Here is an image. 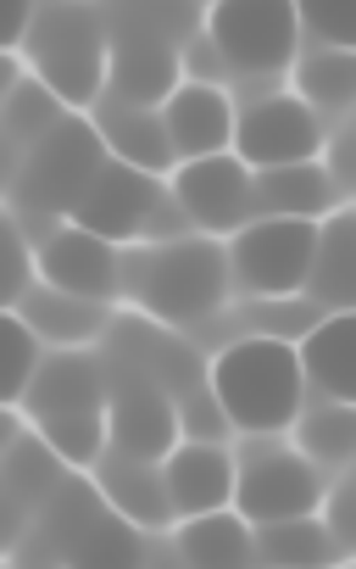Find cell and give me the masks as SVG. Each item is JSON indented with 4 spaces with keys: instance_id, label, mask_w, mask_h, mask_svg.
<instances>
[{
    "instance_id": "cell-13",
    "label": "cell",
    "mask_w": 356,
    "mask_h": 569,
    "mask_svg": "<svg viewBox=\"0 0 356 569\" xmlns=\"http://www.w3.org/2000/svg\"><path fill=\"white\" fill-rule=\"evenodd\" d=\"M34 268H40L45 284H57V291H68V297H84V302H106L123 284V251L112 240L90 234L84 223H68V229L45 234Z\"/></svg>"
},
{
    "instance_id": "cell-26",
    "label": "cell",
    "mask_w": 356,
    "mask_h": 569,
    "mask_svg": "<svg viewBox=\"0 0 356 569\" xmlns=\"http://www.w3.org/2000/svg\"><path fill=\"white\" fill-rule=\"evenodd\" d=\"M40 441L62 458V463H73V469H90V463H101L106 452H112V436H106V408H95V413H62V419H40Z\"/></svg>"
},
{
    "instance_id": "cell-9",
    "label": "cell",
    "mask_w": 356,
    "mask_h": 569,
    "mask_svg": "<svg viewBox=\"0 0 356 569\" xmlns=\"http://www.w3.org/2000/svg\"><path fill=\"white\" fill-rule=\"evenodd\" d=\"M106 436H112V452L162 463L179 447V402L145 369L123 363L112 369V391H106Z\"/></svg>"
},
{
    "instance_id": "cell-22",
    "label": "cell",
    "mask_w": 356,
    "mask_h": 569,
    "mask_svg": "<svg viewBox=\"0 0 356 569\" xmlns=\"http://www.w3.org/2000/svg\"><path fill=\"white\" fill-rule=\"evenodd\" d=\"M179 552L190 569H256V530L234 508H217V513L184 519Z\"/></svg>"
},
{
    "instance_id": "cell-15",
    "label": "cell",
    "mask_w": 356,
    "mask_h": 569,
    "mask_svg": "<svg viewBox=\"0 0 356 569\" xmlns=\"http://www.w3.org/2000/svg\"><path fill=\"white\" fill-rule=\"evenodd\" d=\"M162 123H167V140H173L179 162L217 157V151L234 146V101L217 84H179L162 101Z\"/></svg>"
},
{
    "instance_id": "cell-24",
    "label": "cell",
    "mask_w": 356,
    "mask_h": 569,
    "mask_svg": "<svg viewBox=\"0 0 356 569\" xmlns=\"http://www.w3.org/2000/svg\"><path fill=\"white\" fill-rule=\"evenodd\" d=\"M12 313H23L45 341H62V347L90 341V330H101V302L68 297V291H57V284H45V279H40V291H34V297H23Z\"/></svg>"
},
{
    "instance_id": "cell-8",
    "label": "cell",
    "mask_w": 356,
    "mask_h": 569,
    "mask_svg": "<svg viewBox=\"0 0 356 569\" xmlns=\"http://www.w3.org/2000/svg\"><path fill=\"white\" fill-rule=\"evenodd\" d=\"M212 51L240 73H278L295 57L301 23L295 0H217L212 7Z\"/></svg>"
},
{
    "instance_id": "cell-19",
    "label": "cell",
    "mask_w": 356,
    "mask_h": 569,
    "mask_svg": "<svg viewBox=\"0 0 356 569\" xmlns=\"http://www.w3.org/2000/svg\"><path fill=\"white\" fill-rule=\"evenodd\" d=\"M334 201H339V184H334V173L317 157L312 162L251 173V207H256V218H306V223H317Z\"/></svg>"
},
{
    "instance_id": "cell-25",
    "label": "cell",
    "mask_w": 356,
    "mask_h": 569,
    "mask_svg": "<svg viewBox=\"0 0 356 569\" xmlns=\"http://www.w3.org/2000/svg\"><path fill=\"white\" fill-rule=\"evenodd\" d=\"M62 118H68V101H62L45 79H12V96H7V140H12L18 157H23L29 146H40Z\"/></svg>"
},
{
    "instance_id": "cell-31",
    "label": "cell",
    "mask_w": 356,
    "mask_h": 569,
    "mask_svg": "<svg viewBox=\"0 0 356 569\" xmlns=\"http://www.w3.org/2000/svg\"><path fill=\"white\" fill-rule=\"evenodd\" d=\"M179 436H190V441H223L228 436V419H223L212 386H195V391L179 397Z\"/></svg>"
},
{
    "instance_id": "cell-23",
    "label": "cell",
    "mask_w": 356,
    "mask_h": 569,
    "mask_svg": "<svg viewBox=\"0 0 356 569\" xmlns=\"http://www.w3.org/2000/svg\"><path fill=\"white\" fill-rule=\"evenodd\" d=\"M356 257H350V212H334L328 223H317V251H312V273H306V297L350 313V291H356Z\"/></svg>"
},
{
    "instance_id": "cell-1",
    "label": "cell",
    "mask_w": 356,
    "mask_h": 569,
    "mask_svg": "<svg viewBox=\"0 0 356 569\" xmlns=\"http://www.w3.org/2000/svg\"><path fill=\"white\" fill-rule=\"evenodd\" d=\"M123 291L162 325H201L228 297V251L206 234H179L123 257Z\"/></svg>"
},
{
    "instance_id": "cell-21",
    "label": "cell",
    "mask_w": 356,
    "mask_h": 569,
    "mask_svg": "<svg viewBox=\"0 0 356 569\" xmlns=\"http://www.w3.org/2000/svg\"><path fill=\"white\" fill-rule=\"evenodd\" d=\"M251 530H256V569H334L345 558L317 513L278 519V525H251Z\"/></svg>"
},
{
    "instance_id": "cell-30",
    "label": "cell",
    "mask_w": 356,
    "mask_h": 569,
    "mask_svg": "<svg viewBox=\"0 0 356 569\" xmlns=\"http://www.w3.org/2000/svg\"><path fill=\"white\" fill-rule=\"evenodd\" d=\"M295 23L334 51H350L356 40V18H350V0H295Z\"/></svg>"
},
{
    "instance_id": "cell-4",
    "label": "cell",
    "mask_w": 356,
    "mask_h": 569,
    "mask_svg": "<svg viewBox=\"0 0 356 569\" xmlns=\"http://www.w3.org/2000/svg\"><path fill=\"white\" fill-rule=\"evenodd\" d=\"M40 547L62 569H145V536L84 480H62L40 508Z\"/></svg>"
},
{
    "instance_id": "cell-6",
    "label": "cell",
    "mask_w": 356,
    "mask_h": 569,
    "mask_svg": "<svg viewBox=\"0 0 356 569\" xmlns=\"http://www.w3.org/2000/svg\"><path fill=\"white\" fill-rule=\"evenodd\" d=\"M317 251V223L306 218H251L234 229L228 246V279L251 297H301Z\"/></svg>"
},
{
    "instance_id": "cell-28",
    "label": "cell",
    "mask_w": 356,
    "mask_h": 569,
    "mask_svg": "<svg viewBox=\"0 0 356 569\" xmlns=\"http://www.w3.org/2000/svg\"><path fill=\"white\" fill-rule=\"evenodd\" d=\"M295 84H301V101L339 112V107L350 101V90H356V62H350V51L317 46V51L295 68Z\"/></svg>"
},
{
    "instance_id": "cell-5",
    "label": "cell",
    "mask_w": 356,
    "mask_h": 569,
    "mask_svg": "<svg viewBox=\"0 0 356 569\" xmlns=\"http://www.w3.org/2000/svg\"><path fill=\"white\" fill-rule=\"evenodd\" d=\"M106 168V140L84 118H62L40 146L23 151L18 179H12V207L18 212H79L90 184Z\"/></svg>"
},
{
    "instance_id": "cell-33",
    "label": "cell",
    "mask_w": 356,
    "mask_h": 569,
    "mask_svg": "<svg viewBox=\"0 0 356 569\" xmlns=\"http://www.w3.org/2000/svg\"><path fill=\"white\" fill-rule=\"evenodd\" d=\"M34 18H40L34 0H12V12H7V46H23L29 29H34Z\"/></svg>"
},
{
    "instance_id": "cell-17",
    "label": "cell",
    "mask_w": 356,
    "mask_h": 569,
    "mask_svg": "<svg viewBox=\"0 0 356 569\" xmlns=\"http://www.w3.org/2000/svg\"><path fill=\"white\" fill-rule=\"evenodd\" d=\"M95 129L106 140V157L140 168V173H167L179 157H173V140H167V123H162V107H140V101H118V96H101L95 101Z\"/></svg>"
},
{
    "instance_id": "cell-11",
    "label": "cell",
    "mask_w": 356,
    "mask_h": 569,
    "mask_svg": "<svg viewBox=\"0 0 356 569\" xmlns=\"http://www.w3.org/2000/svg\"><path fill=\"white\" fill-rule=\"evenodd\" d=\"M173 201L184 207L190 223H201L206 234H234L256 218L251 207V168L234 151L217 157H195L173 173Z\"/></svg>"
},
{
    "instance_id": "cell-16",
    "label": "cell",
    "mask_w": 356,
    "mask_h": 569,
    "mask_svg": "<svg viewBox=\"0 0 356 569\" xmlns=\"http://www.w3.org/2000/svg\"><path fill=\"white\" fill-rule=\"evenodd\" d=\"M106 391H112V369L90 352H51L45 369L34 375L23 408L40 419H62V413H95L106 408Z\"/></svg>"
},
{
    "instance_id": "cell-32",
    "label": "cell",
    "mask_w": 356,
    "mask_h": 569,
    "mask_svg": "<svg viewBox=\"0 0 356 569\" xmlns=\"http://www.w3.org/2000/svg\"><path fill=\"white\" fill-rule=\"evenodd\" d=\"M7 262H12V291H7V302L18 308V302L29 297V246H23V234H18V223L7 229Z\"/></svg>"
},
{
    "instance_id": "cell-7",
    "label": "cell",
    "mask_w": 356,
    "mask_h": 569,
    "mask_svg": "<svg viewBox=\"0 0 356 569\" xmlns=\"http://www.w3.org/2000/svg\"><path fill=\"white\" fill-rule=\"evenodd\" d=\"M323 502V475L312 458L284 452V447H251L234 458V513L245 525H278L317 513Z\"/></svg>"
},
{
    "instance_id": "cell-12",
    "label": "cell",
    "mask_w": 356,
    "mask_h": 569,
    "mask_svg": "<svg viewBox=\"0 0 356 569\" xmlns=\"http://www.w3.org/2000/svg\"><path fill=\"white\" fill-rule=\"evenodd\" d=\"M162 201H167V196H162V179H156V173H140V168L106 157V168H101V179L90 184V196L79 201L73 223H84L90 234H101V240L118 246V240L151 234Z\"/></svg>"
},
{
    "instance_id": "cell-10",
    "label": "cell",
    "mask_w": 356,
    "mask_h": 569,
    "mask_svg": "<svg viewBox=\"0 0 356 569\" xmlns=\"http://www.w3.org/2000/svg\"><path fill=\"white\" fill-rule=\"evenodd\" d=\"M323 146L317 112L295 96H267L251 101L245 112H234V157L262 173V168H289V162H312Z\"/></svg>"
},
{
    "instance_id": "cell-20",
    "label": "cell",
    "mask_w": 356,
    "mask_h": 569,
    "mask_svg": "<svg viewBox=\"0 0 356 569\" xmlns=\"http://www.w3.org/2000/svg\"><path fill=\"white\" fill-rule=\"evenodd\" d=\"M350 341H356L350 313H328L323 325H312L301 336L295 363H301V380H312V391H323V402H350L356 397L350 391V352H356Z\"/></svg>"
},
{
    "instance_id": "cell-3",
    "label": "cell",
    "mask_w": 356,
    "mask_h": 569,
    "mask_svg": "<svg viewBox=\"0 0 356 569\" xmlns=\"http://www.w3.org/2000/svg\"><path fill=\"white\" fill-rule=\"evenodd\" d=\"M23 46H29L34 79H45L68 107L101 101L106 62H112V29L101 7H90V0H45Z\"/></svg>"
},
{
    "instance_id": "cell-27",
    "label": "cell",
    "mask_w": 356,
    "mask_h": 569,
    "mask_svg": "<svg viewBox=\"0 0 356 569\" xmlns=\"http://www.w3.org/2000/svg\"><path fill=\"white\" fill-rule=\"evenodd\" d=\"M295 441H301V458L312 463H345L350 447H356V419H350V402H317L312 413H295Z\"/></svg>"
},
{
    "instance_id": "cell-14",
    "label": "cell",
    "mask_w": 356,
    "mask_h": 569,
    "mask_svg": "<svg viewBox=\"0 0 356 569\" xmlns=\"http://www.w3.org/2000/svg\"><path fill=\"white\" fill-rule=\"evenodd\" d=\"M162 480H167L173 519H201L234 502V458L223 441H179L162 458Z\"/></svg>"
},
{
    "instance_id": "cell-29",
    "label": "cell",
    "mask_w": 356,
    "mask_h": 569,
    "mask_svg": "<svg viewBox=\"0 0 356 569\" xmlns=\"http://www.w3.org/2000/svg\"><path fill=\"white\" fill-rule=\"evenodd\" d=\"M7 347H12V380H7V402H23L29 397V386H34V375L45 369V336L23 319V313H12L7 319Z\"/></svg>"
},
{
    "instance_id": "cell-2",
    "label": "cell",
    "mask_w": 356,
    "mask_h": 569,
    "mask_svg": "<svg viewBox=\"0 0 356 569\" xmlns=\"http://www.w3.org/2000/svg\"><path fill=\"white\" fill-rule=\"evenodd\" d=\"M223 419L245 436H278L295 425L301 413V397H306V380H301V363H295V347L284 336H245L234 341L212 375H206Z\"/></svg>"
},
{
    "instance_id": "cell-18",
    "label": "cell",
    "mask_w": 356,
    "mask_h": 569,
    "mask_svg": "<svg viewBox=\"0 0 356 569\" xmlns=\"http://www.w3.org/2000/svg\"><path fill=\"white\" fill-rule=\"evenodd\" d=\"M95 491L134 525V530H167L173 525V502H167V480L156 458H129V452H106L95 463Z\"/></svg>"
}]
</instances>
